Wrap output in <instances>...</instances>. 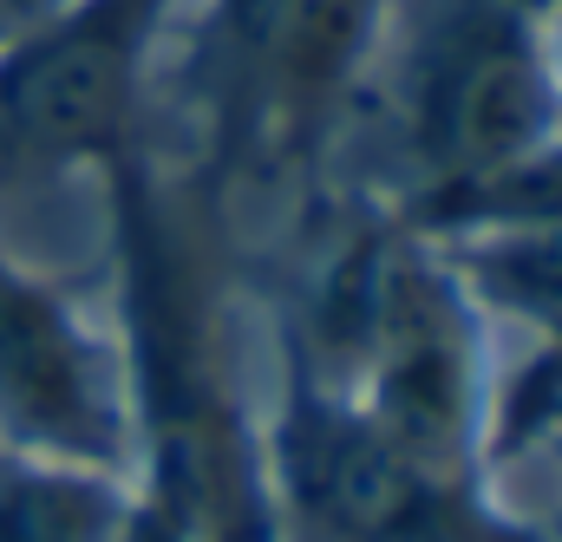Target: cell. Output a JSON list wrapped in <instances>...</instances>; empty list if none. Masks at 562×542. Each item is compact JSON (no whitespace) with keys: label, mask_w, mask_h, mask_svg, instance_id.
Returning <instances> with one entry per match:
<instances>
[{"label":"cell","mask_w":562,"mask_h":542,"mask_svg":"<svg viewBox=\"0 0 562 542\" xmlns=\"http://www.w3.org/2000/svg\"><path fill=\"white\" fill-rule=\"evenodd\" d=\"M119 301L112 327L132 380L138 477L196 542H281L262 464V406L243 393L229 307L183 203H170L150 157H125L105 183Z\"/></svg>","instance_id":"1"},{"label":"cell","mask_w":562,"mask_h":542,"mask_svg":"<svg viewBox=\"0 0 562 542\" xmlns=\"http://www.w3.org/2000/svg\"><path fill=\"white\" fill-rule=\"evenodd\" d=\"M288 347L425 464L497 477V327L445 262V249L400 216L360 229L334 256L314 327Z\"/></svg>","instance_id":"2"},{"label":"cell","mask_w":562,"mask_h":542,"mask_svg":"<svg viewBox=\"0 0 562 542\" xmlns=\"http://www.w3.org/2000/svg\"><path fill=\"white\" fill-rule=\"evenodd\" d=\"M393 13L400 0H196L183 26L210 177H307L353 118Z\"/></svg>","instance_id":"3"},{"label":"cell","mask_w":562,"mask_h":542,"mask_svg":"<svg viewBox=\"0 0 562 542\" xmlns=\"http://www.w3.org/2000/svg\"><path fill=\"white\" fill-rule=\"evenodd\" d=\"M196 0H66L0 46V190L105 183L144 150L157 59Z\"/></svg>","instance_id":"4"},{"label":"cell","mask_w":562,"mask_h":542,"mask_svg":"<svg viewBox=\"0 0 562 542\" xmlns=\"http://www.w3.org/2000/svg\"><path fill=\"white\" fill-rule=\"evenodd\" d=\"M550 137H562V105L543 0H438L406 53V203L477 183Z\"/></svg>","instance_id":"5"},{"label":"cell","mask_w":562,"mask_h":542,"mask_svg":"<svg viewBox=\"0 0 562 542\" xmlns=\"http://www.w3.org/2000/svg\"><path fill=\"white\" fill-rule=\"evenodd\" d=\"M0 451L138 471L125 347L66 274L0 242Z\"/></svg>","instance_id":"6"},{"label":"cell","mask_w":562,"mask_h":542,"mask_svg":"<svg viewBox=\"0 0 562 542\" xmlns=\"http://www.w3.org/2000/svg\"><path fill=\"white\" fill-rule=\"evenodd\" d=\"M132 504V471L0 451V542H125Z\"/></svg>","instance_id":"7"},{"label":"cell","mask_w":562,"mask_h":542,"mask_svg":"<svg viewBox=\"0 0 562 542\" xmlns=\"http://www.w3.org/2000/svg\"><path fill=\"white\" fill-rule=\"evenodd\" d=\"M125 542H196V537H190V523H183L157 490H144V484H138V504H132Z\"/></svg>","instance_id":"8"}]
</instances>
